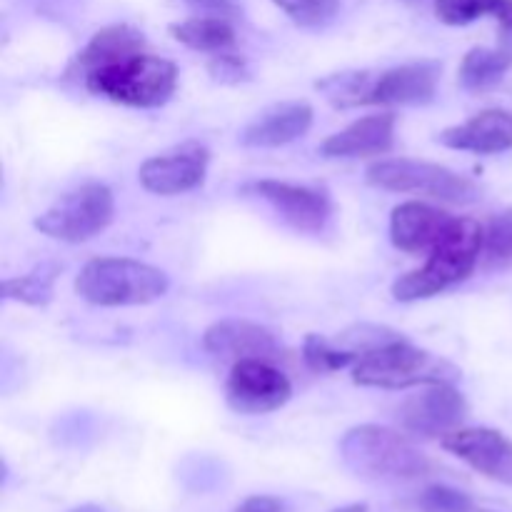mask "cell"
<instances>
[{"label": "cell", "instance_id": "cell-6", "mask_svg": "<svg viewBox=\"0 0 512 512\" xmlns=\"http://www.w3.org/2000/svg\"><path fill=\"white\" fill-rule=\"evenodd\" d=\"M365 178L380 190L425 195V198L443 200V203L468 205L480 198V190L473 180L445 168V165L425 163V160H378V163L370 165Z\"/></svg>", "mask_w": 512, "mask_h": 512}, {"label": "cell", "instance_id": "cell-33", "mask_svg": "<svg viewBox=\"0 0 512 512\" xmlns=\"http://www.w3.org/2000/svg\"><path fill=\"white\" fill-rule=\"evenodd\" d=\"M70 512H105V510L98 508V505H80V508H75Z\"/></svg>", "mask_w": 512, "mask_h": 512}, {"label": "cell", "instance_id": "cell-30", "mask_svg": "<svg viewBox=\"0 0 512 512\" xmlns=\"http://www.w3.org/2000/svg\"><path fill=\"white\" fill-rule=\"evenodd\" d=\"M235 512H285V505L273 495H253V498H245Z\"/></svg>", "mask_w": 512, "mask_h": 512}, {"label": "cell", "instance_id": "cell-22", "mask_svg": "<svg viewBox=\"0 0 512 512\" xmlns=\"http://www.w3.org/2000/svg\"><path fill=\"white\" fill-rule=\"evenodd\" d=\"M373 73L360 70V73H338L330 78L320 80L318 90H323L325 98L335 105V108H360L368 105L370 85H373Z\"/></svg>", "mask_w": 512, "mask_h": 512}, {"label": "cell", "instance_id": "cell-18", "mask_svg": "<svg viewBox=\"0 0 512 512\" xmlns=\"http://www.w3.org/2000/svg\"><path fill=\"white\" fill-rule=\"evenodd\" d=\"M310 125H313V108L305 100L278 103L263 110L243 130V143L250 148H280L308 133Z\"/></svg>", "mask_w": 512, "mask_h": 512}, {"label": "cell", "instance_id": "cell-17", "mask_svg": "<svg viewBox=\"0 0 512 512\" xmlns=\"http://www.w3.org/2000/svg\"><path fill=\"white\" fill-rule=\"evenodd\" d=\"M438 140L453 150H470L480 155L505 153L512 148V113L500 108L483 110L468 123L445 128Z\"/></svg>", "mask_w": 512, "mask_h": 512}, {"label": "cell", "instance_id": "cell-35", "mask_svg": "<svg viewBox=\"0 0 512 512\" xmlns=\"http://www.w3.org/2000/svg\"><path fill=\"white\" fill-rule=\"evenodd\" d=\"M478 512H493V510H478Z\"/></svg>", "mask_w": 512, "mask_h": 512}, {"label": "cell", "instance_id": "cell-29", "mask_svg": "<svg viewBox=\"0 0 512 512\" xmlns=\"http://www.w3.org/2000/svg\"><path fill=\"white\" fill-rule=\"evenodd\" d=\"M210 73L220 80H240L245 78V65L238 55H215V60L210 63Z\"/></svg>", "mask_w": 512, "mask_h": 512}, {"label": "cell", "instance_id": "cell-2", "mask_svg": "<svg viewBox=\"0 0 512 512\" xmlns=\"http://www.w3.org/2000/svg\"><path fill=\"white\" fill-rule=\"evenodd\" d=\"M483 258V225L473 218H458L453 233L430 253L428 263L400 275L393 283V298L400 303L433 298L453 285L463 283Z\"/></svg>", "mask_w": 512, "mask_h": 512}, {"label": "cell", "instance_id": "cell-27", "mask_svg": "<svg viewBox=\"0 0 512 512\" xmlns=\"http://www.w3.org/2000/svg\"><path fill=\"white\" fill-rule=\"evenodd\" d=\"M503 0H435V13L448 25H468L483 15H498Z\"/></svg>", "mask_w": 512, "mask_h": 512}, {"label": "cell", "instance_id": "cell-13", "mask_svg": "<svg viewBox=\"0 0 512 512\" xmlns=\"http://www.w3.org/2000/svg\"><path fill=\"white\" fill-rule=\"evenodd\" d=\"M248 190L273 205L283 215L285 223L305 230V233H318L330 218V200L318 188L283 183V180H258V183L248 185Z\"/></svg>", "mask_w": 512, "mask_h": 512}, {"label": "cell", "instance_id": "cell-24", "mask_svg": "<svg viewBox=\"0 0 512 512\" xmlns=\"http://www.w3.org/2000/svg\"><path fill=\"white\" fill-rule=\"evenodd\" d=\"M483 260L488 268L512 265V208L493 215L483 228Z\"/></svg>", "mask_w": 512, "mask_h": 512}, {"label": "cell", "instance_id": "cell-7", "mask_svg": "<svg viewBox=\"0 0 512 512\" xmlns=\"http://www.w3.org/2000/svg\"><path fill=\"white\" fill-rule=\"evenodd\" d=\"M115 215V200L110 188L100 183L80 185L55 200L38 220L35 228L43 235L63 243H85L103 233Z\"/></svg>", "mask_w": 512, "mask_h": 512}, {"label": "cell", "instance_id": "cell-19", "mask_svg": "<svg viewBox=\"0 0 512 512\" xmlns=\"http://www.w3.org/2000/svg\"><path fill=\"white\" fill-rule=\"evenodd\" d=\"M145 40L130 25H108V28L98 30V33L90 38V43L75 58V65L85 73L95 68H103V65L115 63V60L130 58L135 53H143Z\"/></svg>", "mask_w": 512, "mask_h": 512}, {"label": "cell", "instance_id": "cell-4", "mask_svg": "<svg viewBox=\"0 0 512 512\" xmlns=\"http://www.w3.org/2000/svg\"><path fill=\"white\" fill-rule=\"evenodd\" d=\"M460 370L448 360L415 348L403 338H395L380 348L368 350L353 368V380L363 388L405 390L415 385L455 383Z\"/></svg>", "mask_w": 512, "mask_h": 512}, {"label": "cell", "instance_id": "cell-21", "mask_svg": "<svg viewBox=\"0 0 512 512\" xmlns=\"http://www.w3.org/2000/svg\"><path fill=\"white\" fill-rule=\"evenodd\" d=\"M512 68V53L510 50H495V48H473L460 63V85L473 93H483V90L495 88L505 73Z\"/></svg>", "mask_w": 512, "mask_h": 512}, {"label": "cell", "instance_id": "cell-9", "mask_svg": "<svg viewBox=\"0 0 512 512\" xmlns=\"http://www.w3.org/2000/svg\"><path fill=\"white\" fill-rule=\"evenodd\" d=\"M468 418V403L453 383L425 385L423 393L405 400L398 410L400 428L423 438H440L460 430Z\"/></svg>", "mask_w": 512, "mask_h": 512}, {"label": "cell", "instance_id": "cell-10", "mask_svg": "<svg viewBox=\"0 0 512 512\" xmlns=\"http://www.w3.org/2000/svg\"><path fill=\"white\" fill-rule=\"evenodd\" d=\"M210 153L198 143H185L140 165V185L155 195H180L198 188L208 173Z\"/></svg>", "mask_w": 512, "mask_h": 512}, {"label": "cell", "instance_id": "cell-16", "mask_svg": "<svg viewBox=\"0 0 512 512\" xmlns=\"http://www.w3.org/2000/svg\"><path fill=\"white\" fill-rule=\"evenodd\" d=\"M395 143V115L380 113L355 120L340 133L330 135L320 145L325 158H368L385 155Z\"/></svg>", "mask_w": 512, "mask_h": 512}, {"label": "cell", "instance_id": "cell-20", "mask_svg": "<svg viewBox=\"0 0 512 512\" xmlns=\"http://www.w3.org/2000/svg\"><path fill=\"white\" fill-rule=\"evenodd\" d=\"M170 35L198 53L223 55L235 48V28L223 15H198V18H188L183 23H173Z\"/></svg>", "mask_w": 512, "mask_h": 512}, {"label": "cell", "instance_id": "cell-31", "mask_svg": "<svg viewBox=\"0 0 512 512\" xmlns=\"http://www.w3.org/2000/svg\"><path fill=\"white\" fill-rule=\"evenodd\" d=\"M188 5L200 10H208L215 15H230L235 13V0H185Z\"/></svg>", "mask_w": 512, "mask_h": 512}, {"label": "cell", "instance_id": "cell-11", "mask_svg": "<svg viewBox=\"0 0 512 512\" xmlns=\"http://www.w3.org/2000/svg\"><path fill=\"white\" fill-rule=\"evenodd\" d=\"M448 453L495 483L512 485V440L493 428H460L440 440Z\"/></svg>", "mask_w": 512, "mask_h": 512}, {"label": "cell", "instance_id": "cell-34", "mask_svg": "<svg viewBox=\"0 0 512 512\" xmlns=\"http://www.w3.org/2000/svg\"><path fill=\"white\" fill-rule=\"evenodd\" d=\"M503 45L505 50H510L512 53V30H503Z\"/></svg>", "mask_w": 512, "mask_h": 512}, {"label": "cell", "instance_id": "cell-3", "mask_svg": "<svg viewBox=\"0 0 512 512\" xmlns=\"http://www.w3.org/2000/svg\"><path fill=\"white\" fill-rule=\"evenodd\" d=\"M83 78L85 88L98 98H108L128 108H160L173 98L178 68L170 60L143 50L90 70Z\"/></svg>", "mask_w": 512, "mask_h": 512}, {"label": "cell", "instance_id": "cell-23", "mask_svg": "<svg viewBox=\"0 0 512 512\" xmlns=\"http://www.w3.org/2000/svg\"><path fill=\"white\" fill-rule=\"evenodd\" d=\"M55 278H58V268L55 265H40L33 273L5 280L3 293L8 300H18V303L45 305L53 298Z\"/></svg>", "mask_w": 512, "mask_h": 512}, {"label": "cell", "instance_id": "cell-28", "mask_svg": "<svg viewBox=\"0 0 512 512\" xmlns=\"http://www.w3.org/2000/svg\"><path fill=\"white\" fill-rule=\"evenodd\" d=\"M418 505L423 512H473V500L450 485H430L420 493Z\"/></svg>", "mask_w": 512, "mask_h": 512}, {"label": "cell", "instance_id": "cell-26", "mask_svg": "<svg viewBox=\"0 0 512 512\" xmlns=\"http://www.w3.org/2000/svg\"><path fill=\"white\" fill-rule=\"evenodd\" d=\"M293 23L303 28H318L330 23L340 8V0H273Z\"/></svg>", "mask_w": 512, "mask_h": 512}, {"label": "cell", "instance_id": "cell-25", "mask_svg": "<svg viewBox=\"0 0 512 512\" xmlns=\"http://www.w3.org/2000/svg\"><path fill=\"white\" fill-rule=\"evenodd\" d=\"M303 360L313 373L328 375L338 373V370L348 368V365L358 363V355L343 350L340 345L330 343V340L320 338V335H308L303 345Z\"/></svg>", "mask_w": 512, "mask_h": 512}, {"label": "cell", "instance_id": "cell-8", "mask_svg": "<svg viewBox=\"0 0 512 512\" xmlns=\"http://www.w3.org/2000/svg\"><path fill=\"white\" fill-rule=\"evenodd\" d=\"M290 395L293 385L270 360H238L225 388V400L240 415L273 413L288 403Z\"/></svg>", "mask_w": 512, "mask_h": 512}, {"label": "cell", "instance_id": "cell-1", "mask_svg": "<svg viewBox=\"0 0 512 512\" xmlns=\"http://www.w3.org/2000/svg\"><path fill=\"white\" fill-rule=\"evenodd\" d=\"M340 455L355 475L383 483H408L433 473V460L398 430L358 425L340 440Z\"/></svg>", "mask_w": 512, "mask_h": 512}, {"label": "cell", "instance_id": "cell-5", "mask_svg": "<svg viewBox=\"0 0 512 512\" xmlns=\"http://www.w3.org/2000/svg\"><path fill=\"white\" fill-rule=\"evenodd\" d=\"M168 275L130 258H95L75 278V293L100 308L148 305L168 293Z\"/></svg>", "mask_w": 512, "mask_h": 512}, {"label": "cell", "instance_id": "cell-12", "mask_svg": "<svg viewBox=\"0 0 512 512\" xmlns=\"http://www.w3.org/2000/svg\"><path fill=\"white\" fill-rule=\"evenodd\" d=\"M458 218L445 210L433 208L428 203L398 205L390 215V240L403 253H433L450 233H453Z\"/></svg>", "mask_w": 512, "mask_h": 512}, {"label": "cell", "instance_id": "cell-15", "mask_svg": "<svg viewBox=\"0 0 512 512\" xmlns=\"http://www.w3.org/2000/svg\"><path fill=\"white\" fill-rule=\"evenodd\" d=\"M440 65L433 60L398 65L373 78L368 105H423L435 98Z\"/></svg>", "mask_w": 512, "mask_h": 512}, {"label": "cell", "instance_id": "cell-32", "mask_svg": "<svg viewBox=\"0 0 512 512\" xmlns=\"http://www.w3.org/2000/svg\"><path fill=\"white\" fill-rule=\"evenodd\" d=\"M333 512H368V505L363 503H353V505H345V508H338Z\"/></svg>", "mask_w": 512, "mask_h": 512}, {"label": "cell", "instance_id": "cell-14", "mask_svg": "<svg viewBox=\"0 0 512 512\" xmlns=\"http://www.w3.org/2000/svg\"><path fill=\"white\" fill-rule=\"evenodd\" d=\"M203 348L223 360H275L280 348L268 328L250 320H220L203 335Z\"/></svg>", "mask_w": 512, "mask_h": 512}]
</instances>
